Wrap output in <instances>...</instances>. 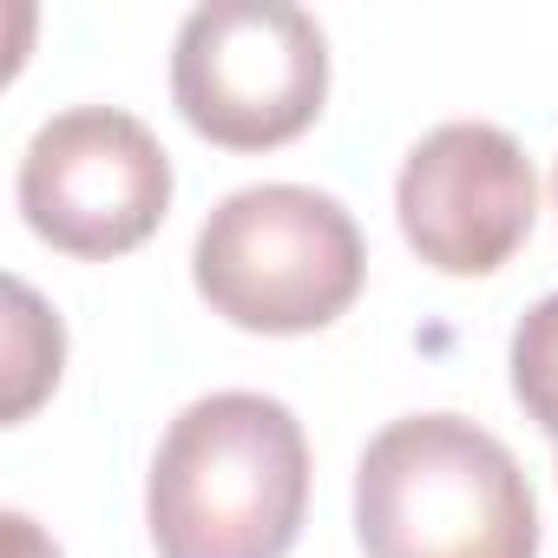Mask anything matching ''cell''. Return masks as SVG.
Listing matches in <instances>:
<instances>
[{"label": "cell", "instance_id": "6da1fadb", "mask_svg": "<svg viewBox=\"0 0 558 558\" xmlns=\"http://www.w3.org/2000/svg\"><path fill=\"white\" fill-rule=\"evenodd\" d=\"M303 512L310 440L283 401L223 388L165 427L145 480L158 558H290Z\"/></svg>", "mask_w": 558, "mask_h": 558}, {"label": "cell", "instance_id": "7a4b0ae2", "mask_svg": "<svg viewBox=\"0 0 558 558\" xmlns=\"http://www.w3.org/2000/svg\"><path fill=\"white\" fill-rule=\"evenodd\" d=\"M355 538L368 558H538V499L499 434L408 414L355 466Z\"/></svg>", "mask_w": 558, "mask_h": 558}, {"label": "cell", "instance_id": "3957f363", "mask_svg": "<svg viewBox=\"0 0 558 558\" xmlns=\"http://www.w3.org/2000/svg\"><path fill=\"white\" fill-rule=\"evenodd\" d=\"M362 230L355 217L310 184H250L230 191L191 250L197 296L256 336L329 329L362 296Z\"/></svg>", "mask_w": 558, "mask_h": 558}, {"label": "cell", "instance_id": "277c9868", "mask_svg": "<svg viewBox=\"0 0 558 558\" xmlns=\"http://www.w3.org/2000/svg\"><path fill=\"white\" fill-rule=\"evenodd\" d=\"M171 99L223 151L290 145L329 99V40L290 0H210L178 27Z\"/></svg>", "mask_w": 558, "mask_h": 558}, {"label": "cell", "instance_id": "5b68a950", "mask_svg": "<svg viewBox=\"0 0 558 558\" xmlns=\"http://www.w3.org/2000/svg\"><path fill=\"white\" fill-rule=\"evenodd\" d=\"M171 210V158L119 106L53 112L21 158V217L40 243L106 263L138 250Z\"/></svg>", "mask_w": 558, "mask_h": 558}, {"label": "cell", "instance_id": "8992f818", "mask_svg": "<svg viewBox=\"0 0 558 558\" xmlns=\"http://www.w3.org/2000/svg\"><path fill=\"white\" fill-rule=\"evenodd\" d=\"M395 210L421 263H434L440 276H493L532 236L538 178L512 132L453 119L408 151Z\"/></svg>", "mask_w": 558, "mask_h": 558}, {"label": "cell", "instance_id": "52a82bcc", "mask_svg": "<svg viewBox=\"0 0 558 558\" xmlns=\"http://www.w3.org/2000/svg\"><path fill=\"white\" fill-rule=\"evenodd\" d=\"M8 303H14V316H8V421H27L34 401L60 381L66 336H60V323L40 310V296L21 283V276L8 283Z\"/></svg>", "mask_w": 558, "mask_h": 558}, {"label": "cell", "instance_id": "ba28073f", "mask_svg": "<svg viewBox=\"0 0 558 558\" xmlns=\"http://www.w3.org/2000/svg\"><path fill=\"white\" fill-rule=\"evenodd\" d=\"M512 395L558 440V296L532 303L512 329Z\"/></svg>", "mask_w": 558, "mask_h": 558}, {"label": "cell", "instance_id": "9c48e42d", "mask_svg": "<svg viewBox=\"0 0 558 558\" xmlns=\"http://www.w3.org/2000/svg\"><path fill=\"white\" fill-rule=\"evenodd\" d=\"M8 525H14V558H60V551H53V545L34 532V519H27V512H14Z\"/></svg>", "mask_w": 558, "mask_h": 558}, {"label": "cell", "instance_id": "30bf717a", "mask_svg": "<svg viewBox=\"0 0 558 558\" xmlns=\"http://www.w3.org/2000/svg\"><path fill=\"white\" fill-rule=\"evenodd\" d=\"M551 191H558V171H551Z\"/></svg>", "mask_w": 558, "mask_h": 558}]
</instances>
